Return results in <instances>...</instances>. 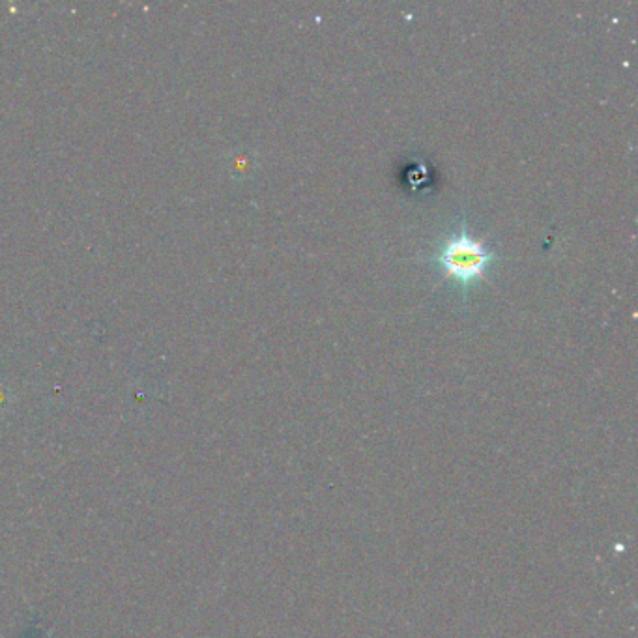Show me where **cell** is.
<instances>
[{
    "mask_svg": "<svg viewBox=\"0 0 638 638\" xmlns=\"http://www.w3.org/2000/svg\"><path fill=\"white\" fill-rule=\"evenodd\" d=\"M423 261L433 266L440 281L450 283L466 304L472 289L487 283L504 257L489 240L478 238L470 229L468 216L461 214L436 238L429 257Z\"/></svg>",
    "mask_w": 638,
    "mask_h": 638,
    "instance_id": "6da1fadb",
    "label": "cell"
},
{
    "mask_svg": "<svg viewBox=\"0 0 638 638\" xmlns=\"http://www.w3.org/2000/svg\"><path fill=\"white\" fill-rule=\"evenodd\" d=\"M397 184L406 197L414 201H429L438 193L435 165L421 154L406 156L397 167Z\"/></svg>",
    "mask_w": 638,
    "mask_h": 638,
    "instance_id": "7a4b0ae2",
    "label": "cell"
}]
</instances>
